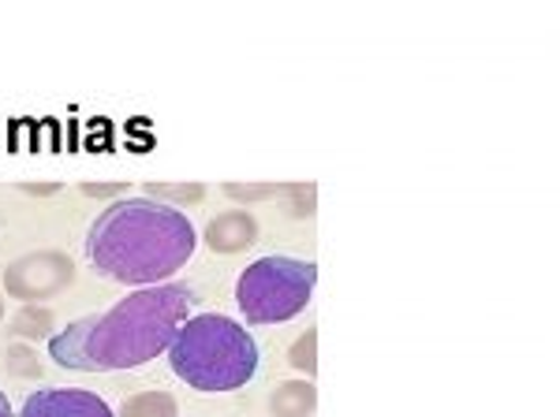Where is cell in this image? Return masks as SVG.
<instances>
[{"label":"cell","instance_id":"obj_11","mask_svg":"<svg viewBox=\"0 0 560 417\" xmlns=\"http://www.w3.org/2000/svg\"><path fill=\"white\" fill-rule=\"evenodd\" d=\"M295 369H303V373H314L318 369V329H306L303 339L292 347V355H288Z\"/></svg>","mask_w":560,"mask_h":417},{"label":"cell","instance_id":"obj_12","mask_svg":"<svg viewBox=\"0 0 560 417\" xmlns=\"http://www.w3.org/2000/svg\"><path fill=\"white\" fill-rule=\"evenodd\" d=\"M147 198H168V202H202V187L198 183H179V187H168V183H147Z\"/></svg>","mask_w":560,"mask_h":417},{"label":"cell","instance_id":"obj_14","mask_svg":"<svg viewBox=\"0 0 560 417\" xmlns=\"http://www.w3.org/2000/svg\"><path fill=\"white\" fill-rule=\"evenodd\" d=\"M128 183H83V194L90 198H108V194H124Z\"/></svg>","mask_w":560,"mask_h":417},{"label":"cell","instance_id":"obj_1","mask_svg":"<svg viewBox=\"0 0 560 417\" xmlns=\"http://www.w3.org/2000/svg\"><path fill=\"white\" fill-rule=\"evenodd\" d=\"M195 302L198 295L187 284L142 287L113 310L71 321L49 339V355L75 373H116V369L147 366L173 347Z\"/></svg>","mask_w":560,"mask_h":417},{"label":"cell","instance_id":"obj_9","mask_svg":"<svg viewBox=\"0 0 560 417\" xmlns=\"http://www.w3.org/2000/svg\"><path fill=\"white\" fill-rule=\"evenodd\" d=\"M120 417H176V398L168 392H142L120 406Z\"/></svg>","mask_w":560,"mask_h":417},{"label":"cell","instance_id":"obj_3","mask_svg":"<svg viewBox=\"0 0 560 417\" xmlns=\"http://www.w3.org/2000/svg\"><path fill=\"white\" fill-rule=\"evenodd\" d=\"M173 373L195 392H236L258 373V343L224 313H198L168 347Z\"/></svg>","mask_w":560,"mask_h":417},{"label":"cell","instance_id":"obj_5","mask_svg":"<svg viewBox=\"0 0 560 417\" xmlns=\"http://www.w3.org/2000/svg\"><path fill=\"white\" fill-rule=\"evenodd\" d=\"M75 279V261L60 250H38L26 258L12 261L4 272V287L20 302H45V298L60 295Z\"/></svg>","mask_w":560,"mask_h":417},{"label":"cell","instance_id":"obj_6","mask_svg":"<svg viewBox=\"0 0 560 417\" xmlns=\"http://www.w3.org/2000/svg\"><path fill=\"white\" fill-rule=\"evenodd\" d=\"M20 417H116L102 395L83 388H42L31 392Z\"/></svg>","mask_w":560,"mask_h":417},{"label":"cell","instance_id":"obj_13","mask_svg":"<svg viewBox=\"0 0 560 417\" xmlns=\"http://www.w3.org/2000/svg\"><path fill=\"white\" fill-rule=\"evenodd\" d=\"M8 358H12V373H15V377H38V373H42L38 358L26 355L23 347H12V355H8Z\"/></svg>","mask_w":560,"mask_h":417},{"label":"cell","instance_id":"obj_2","mask_svg":"<svg viewBox=\"0 0 560 417\" xmlns=\"http://www.w3.org/2000/svg\"><path fill=\"white\" fill-rule=\"evenodd\" d=\"M195 228L176 205L153 198H120L97 213L86 231V258L102 276L131 287H153L187 265Z\"/></svg>","mask_w":560,"mask_h":417},{"label":"cell","instance_id":"obj_15","mask_svg":"<svg viewBox=\"0 0 560 417\" xmlns=\"http://www.w3.org/2000/svg\"><path fill=\"white\" fill-rule=\"evenodd\" d=\"M0 417H12V403H8L4 392H0Z\"/></svg>","mask_w":560,"mask_h":417},{"label":"cell","instance_id":"obj_10","mask_svg":"<svg viewBox=\"0 0 560 417\" xmlns=\"http://www.w3.org/2000/svg\"><path fill=\"white\" fill-rule=\"evenodd\" d=\"M12 332L23 335V339H42V335L52 332V313L42 310V306H26V310L15 313Z\"/></svg>","mask_w":560,"mask_h":417},{"label":"cell","instance_id":"obj_4","mask_svg":"<svg viewBox=\"0 0 560 417\" xmlns=\"http://www.w3.org/2000/svg\"><path fill=\"white\" fill-rule=\"evenodd\" d=\"M318 265L300 258H284V253H269V258L247 265V272L236 284L240 310L250 324H284L300 317L311 302Z\"/></svg>","mask_w":560,"mask_h":417},{"label":"cell","instance_id":"obj_16","mask_svg":"<svg viewBox=\"0 0 560 417\" xmlns=\"http://www.w3.org/2000/svg\"><path fill=\"white\" fill-rule=\"evenodd\" d=\"M0 317H4V302H0Z\"/></svg>","mask_w":560,"mask_h":417},{"label":"cell","instance_id":"obj_8","mask_svg":"<svg viewBox=\"0 0 560 417\" xmlns=\"http://www.w3.org/2000/svg\"><path fill=\"white\" fill-rule=\"evenodd\" d=\"M314 406H318V395H314V384H306V380H288L269 398V414L273 417H306Z\"/></svg>","mask_w":560,"mask_h":417},{"label":"cell","instance_id":"obj_7","mask_svg":"<svg viewBox=\"0 0 560 417\" xmlns=\"http://www.w3.org/2000/svg\"><path fill=\"white\" fill-rule=\"evenodd\" d=\"M255 235H258L255 216L243 213V208H232V213H221L210 228H206V242H210V250L217 253H236V250H247L250 242H255Z\"/></svg>","mask_w":560,"mask_h":417}]
</instances>
